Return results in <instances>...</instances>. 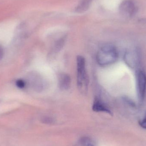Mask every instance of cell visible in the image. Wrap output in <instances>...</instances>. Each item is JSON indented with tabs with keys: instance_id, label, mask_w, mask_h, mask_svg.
<instances>
[{
	"instance_id": "4",
	"label": "cell",
	"mask_w": 146,
	"mask_h": 146,
	"mask_svg": "<svg viewBox=\"0 0 146 146\" xmlns=\"http://www.w3.org/2000/svg\"><path fill=\"white\" fill-rule=\"evenodd\" d=\"M124 60L126 64L132 68L139 65L140 62V54L137 50H129L125 53Z\"/></svg>"
},
{
	"instance_id": "6",
	"label": "cell",
	"mask_w": 146,
	"mask_h": 146,
	"mask_svg": "<svg viewBox=\"0 0 146 146\" xmlns=\"http://www.w3.org/2000/svg\"><path fill=\"white\" fill-rule=\"evenodd\" d=\"M92 110L95 112H103L111 115L112 112L110 108L101 100L96 98L94 101Z\"/></svg>"
},
{
	"instance_id": "8",
	"label": "cell",
	"mask_w": 146,
	"mask_h": 146,
	"mask_svg": "<svg viewBox=\"0 0 146 146\" xmlns=\"http://www.w3.org/2000/svg\"><path fill=\"white\" fill-rule=\"evenodd\" d=\"M92 0H81L76 8V12L78 13H84L89 9Z\"/></svg>"
},
{
	"instance_id": "7",
	"label": "cell",
	"mask_w": 146,
	"mask_h": 146,
	"mask_svg": "<svg viewBox=\"0 0 146 146\" xmlns=\"http://www.w3.org/2000/svg\"><path fill=\"white\" fill-rule=\"evenodd\" d=\"M71 82V78L68 74L66 73L60 74L58 78V84L60 89L62 90H67L69 89Z\"/></svg>"
},
{
	"instance_id": "13",
	"label": "cell",
	"mask_w": 146,
	"mask_h": 146,
	"mask_svg": "<svg viewBox=\"0 0 146 146\" xmlns=\"http://www.w3.org/2000/svg\"><path fill=\"white\" fill-rule=\"evenodd\" d=\"M4 54V51H3V48L0 46V60L2 59Z\"/></svg>"
},
{
	"instance_id": "5",
	"label": "cell",
	"mask_w": 146,
	"mask_h": 146,
	"mask_svg": "<svg viewBox=\"0 0 146 146\" xmlns=\"http://www.w3.org/2000/svg\"><path fill=\"white\" fill-rule=\"evenodd\" d=\"M136 11L134 3L131 0H124L119 6L120 13L123 16L130 17L133 16Z\"/></svg>"
},
{
	"instance_id": "1",
	"label": "cell",
	"mask_w": 146,
	"mask_h": 146,
	"mask_svg": "<svg viewBox=\"0 0 146 146\" xmlns=\"http://www.w3.org/2000/svg\"><path fill=\"white\" fill-rule=\"evenodd\" d=\"M118 57V52L115 47L111 44H107L103 46L98 51L96 59L99 65L106 66L115 63Z\"/></svg>"
},
{
	"instance_id": "10",
	"label": "cell",
	"mask_w": 146,
	"mask_h": 146,
	"mask_svg": "<svg viewBox=\"0 0 146 146\" xmlns=\"http://www.w3.org/2000/svg\"><path fill=\"white\" fill-rule=\"evenodd\" d=\"M122 100L124 101V102H125V103L127 104H128L130 106H132V107L135 106V104L134 101L131 100L129 98L127 97H123L122 98Z\"/></svg>"
},
{
	"instance_id": "2",
	"label": "cell",
	"mask_w": 146,
	"mask_h": 146,
	"mask_svg": "<svg viewBox=\"0 0 146 146\" xmlns=\"http://www.w3.org/2000/svg\"><path fill=\"white\" fill-rule=\"evenodd\" d=\"M77 84L79 90L82 93H86L88 88V78L86 69V60L82 56L76 58Z\"/></svg>"
},
{
	"instance_id": "9",
	"label": "cell",
	"mask_w": 146,
	"mask_h": 146,
	"mask_svg": "<svg viewBox=\"0 0 146 146\" xmlns=\"http://www.w3.org/2000/svg\"><path fill=\"white\" fill-rule=\"evenodd\" d=\"M79 144L80 146H95L94 141L88 137L82 138L80 139Z\"/></svg>"
},
{
	"instance_id": "12",
	"label": "cell",
	"mask_w": 146,
	"mask_h": 146,
	"mask_svg": "<svg viewBox=\"0 0 146 146\" xmlns=\"http://www.w3.org/2000/svg\"><path fill=\"white\" fill-rule=\"evenodd\" d=\"M139 124L141 127L146 129V112L144 119L143 120H140L139 121Z\"/></svg>"
},
{
	"instance_id": "11",
	"label": "cell",
	"mask_w": 146,
	"mask_h": 146,
	"mask_svg": "<svg viewBox=\"0 0 146 146\" xmlns=\"http://www.w3.org/2000/svg\"><path fill=\"white\" fill-rule=\"evenodd\" d=\"M16 85L20 88H24L25 86V82L22 80H18L16 82Z\"/></svg>"
},
{
	"instance_id": "3",
	"label": "cell",
	"mask_w": 146,
	"mask_h": 146,
	"mask_svg": "<svg viewBox=\"0 0 146 146\" xmlns=\"http://www.w3.org/2000/svg\"><path fill=\"white\" fill-rule=\"evenodd\" d=\"M136 82L138 98L140 102H142L145 98L146 89V75L144 71L137 72Z\"/></svg>"
}]
</instances>
